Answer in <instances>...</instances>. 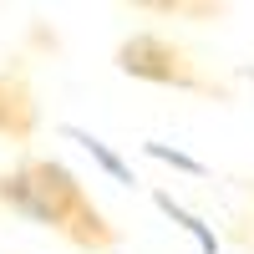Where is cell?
<instances>
[{"mask_svg": "<svg viewBox=\"0 0 254 254\" xmlns=\"http://www.w3.org/2000/svg\"><path fill=\"white\" fill-rule=\"evenodd\" d=\"M36 132V97L26 92L20 76H0V137L26 142Z\"/></svg>", "mask_w": 254, "mask_h": 254, "instance_id": "cell-3", "label": "cell"}, {"mask_svg": "<svg viewBox=\"0 0 254 254\" xmlns=\"http://www.w3.org/2000/svg\"><path fill=\"white\" fill-rule=\"evenodd\" d=\"M0 203L36 219V224H46V229H56V234H66L76 249H112L117 244V229L102 219V208L87 198V188L61 163L26 158L15 173L0 178Z\"/></svg>", "mask_w": 254, "mask_h": 254, "instance_id": "cell-1", "label": "cell"}, {"mask_svg": "<svg viewBox=\"0 0 254 254\" xmlns=\"http://www.w3.org/2000/svg\"><path fill=\"white\" fill-rule=\"evenodd\" d=\"M117 66L142 76V81H158V87L214 92V81L198 76V66L188 61V51L173 46V41H163V36H132V41H122V46H117Z\"/></svg>", "mask_w": 254, "mask_h": 254, "instance_id": "cell-2", "label": "cell"}]
</instances>
